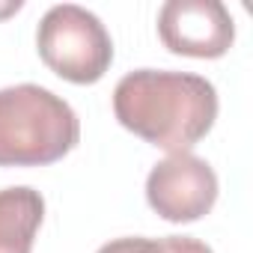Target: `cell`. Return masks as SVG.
I'll list each match as a JSON object with an SVG mask.
<instances>
[{"label": "cell", "instance_id": "3957f363", "mask_svg": "<svg viewBox=\"0 0 253 253\" xmlns=\"http://www.w3.org/2000/svg\"><path fill=\"white\" fill-rule=\"evenodd\" d=\"M36 48L42 63L69 84H95L113 63L107 27L78 3H60L42 15Z\"/></svg>", "mask_w": 253, "mask_h": 253}, {"label": "cell", "instance_id": "7a4b0ae2", "mask_svg": "<svg viewBox=\"0 0 253 253\" xmlns=\"http://www.w3.org/2000/svg\"><path fill=\"white\" fill-rule=\"evenodd\" d=\"M81 140V119L66 98L18 84L0 89V167H45Z\"/></svg>", "mask_w": 253, "mask_h": 253}, {"label": "cell", "instance_id": "9c48e42d", "mask_svg": "<svg viewBox=\"0 0 253 253\" xmlns=\"http://www.w3.org/2000/svg\"><path fill=\"white\" fill-rule=\"evenodd\" d=\"M21 9V0H15V3H6V6H0V18L9 15V12H18Z\"/></svg>", "mask_w": 253, "mask_h": 253}, {"label": "cell", "instance_id": "ba28073f", "mask_svg": "<svg viewBox=\"0 0 253 253\" xmlns=\"http://www.w3.org/2000/svg\"><path fill=\"white\" fill-rule=\"evenodd\" d=\"M161 247H164V253H214L206 241L191 238V235H167V238H161Z\"/></svg>", "mask_w": 253, "mask_h": 253}, {"label": "cell", "instance_id": "5b68a950", "mask_svg": "<svg viewBox=\"0 0 253 253\" xmlns=\"http://www.w3.org/2000/svg\"><path fill=\"white\" fill-rule=\"evenodd\" d=\"M158 36L167 51L217 60L235 42V24L220 0H167L158 12Z\"/></svg>", "mask_w": 253, "mask_h": 253}, {"label": "cell", "instance_id": "277c9868", "mask_svg": "<svg viewBox=\"0 0 253 253\" xmlns=\"http://www.w3.org/2000/svg\"><path fill=\"white\" fill-rule=\"evenodd\" d=\"M146 203L170 223H194L217 203V173L194 152L167 155L146 176Z\"/></svg>", "mask_w": 253, "mask_h": 253}, {"label": "cell", "instance_id": "8992f818", "mask_svg": "<svg viewBox=\"0 0 253 253\" xmlns=\"http://www.w3.org/2000/svg\"><path fill=\"white\" fill-rule=\"evenodd\" d=\"M45 217V197L30 185L0 191V253H30Z\"/></svg>", "mask_w": 253, "mask_h": 253}, {"label": "cell", "instance_id": "52a82bcc", "mask_svg": "<svg viewBox=\"0 0 253 253\" xmlns=\"http://www.w3.org/2000/svg\"><path fill=\"white\" fill-rule=\"evenodd\" d=\"M95 253H164V247H161V238L128 235V238H113V241L101 244Z\"/></svg>", "mask_w": 253, "mask_h": 253}, {"label": "cell", "instance_id": "6da1fadb", "mask_svg": "<svg viewBox=\"0 0 253 253\" xmlns=\"http://www.w3.org/2000/svg\"><path fill=\"white\" fill-rule=\"evenodd\" d=\"M113 116L122 128L170 155L191 152L217 119V89L203 75L137 69L119 78Z\"/></svg>", "mask_w": 253, "mask_h": 253}]
</instances>
